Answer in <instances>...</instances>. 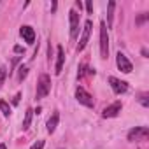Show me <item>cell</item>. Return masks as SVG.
Instances as JSON below:
<instances>
[{"label": "cell", "instance_id": "1", "mask_svg": "<svg viewBox=\"0 0 149 149\" xmlns=\"http://www.w3.org/2000/svg\"><path fill=\"white\" fill-rule=\"evenodd\" d=\"M51 91V77L47 74H40L39 76V81H37V91H35V98L40 100L44 98L46 95H49Z\"/></svg>", "mask_w": 149, "mask_h": 149}, {"label": "cell", "instance_id": "2", "mask_svg": "<svg viewBox=\"0 0 149 149\" xmlns=\"http://www.w3.org/2000/svg\"><path fill=\"white\" fill-rule=\"evenodd\" d=\"M100 54L104 60L109 56V35H107V26L104 21L100 23Z\"/></svg>", "mask_w": 149, "mask_h": 149}, {"label": "cell", "instance_id": "3", "mask_svg": "<svg viewBox=\"0 0 149 149\" xmlns=\"http://www.w3.org/2000/svg\"><path fill=\"white\" fill-rule=\"evenodd\" d=\"M79 13L77 11H70L68 13V21H70V37L72 39H77V35H79Z\"/></svg>", "mask_w": 149, "mask_h": 149}, {"label": "cell", "instance_id": "4", "mask_svg": "<svg viewBox=\"0 0 149 149\" xmlns=\"http://www.w3.org/2000/svg\"><path fill=\"white\" fill-rule=\"evenodd\" d=\"M107 81H109V84H111V88H112V91L116 95H123V93L128 91V83H125V81H121V79H118L114 76H111Z\"/></svg>", "mask_w": 149, "mask_h": 149}, {"label": "cell", "instance_id": "5", "mask_svg": "<svg viewBox=\"0 0 149 149\" xmlns=\"http://www.w3.org/2000/svg\"><path fill=\"white\" fill-rule=\"evenodd\" d=\"M76 98H77V102H79V104H83V105H86V107H93V105H95L93 97H91L84 88H81V86L76 90Z\"/></svg>", "mask_w": 149, "mask_h": 149}, {"label": "cell", "instance_id": "6", "mask_svg": "<svg viewBox=\"0 0 149 149\" xmlns=\"http://www.w3.org/2000/svg\"><path fill=\"white\" fill-rule=\"evenodd\" d=\"M149 135V130L147 126H135L128 132V140L130 142H135V140H144L146 137Z\"/></svg>", "mask_w": 149, "mask_h": 149}, {"label": "cell", "instance_id": "7", "mask_svg": "<svg viewBox=\"0 0 149 149\" xmlns=\"http://www.w3.org/2000/svg\"><path fill=\"white\" fill-rule=\"evenodd\" d=\"M116 65H118V68L121 70V72H125V74H130L132 70H133V67H132V61L126 58V54H123V53H118V56H116Z\"/></svg>", "mask_w": 149, "mask_h": 149}, {"label": "cell", "instance_id": "8", "mask_svg": "<svg viewBox=\"0 0 149 149\" xmlns=\"http://www.w3.org/2000/svg\"><path fill=\"white\" fill-rule=\"evenodd\" d=\"M91 21L88 19L84 23V28H83V33H81V39H79V44H77V51H83L88 44V39H90V33H91Z\"/></svg>", "mask_w": 149, "mask_h": 149}, {"label": "cell", "instance_id": "9", "mask_svg": "<svg viewBox=\"0 0 149 149\" xmlns=\"http://www.w3.org/2000/svg\"><path fill=\"white\" fill-rule=\"evenodd\" d=\"M121 109H123V104L121 102H114V104H111L109 107H105L102 111V116L104 118H116L121 112Z\"/></svg>", "mask_w": 149, "mask_h": 149}, {"label": "cell", "instance_id": "10", "mask_svg": "<svg viewBox=\"0 0 149 149\" xmlns=\"http://www.w3.org/2000/svg\"><path fill=\"white\" fill-rule=\"evenodd\" d=\"M19 33H21V37L25 39V42H28V44H33V42H35V30H33L32 26H28V25L21 26Z\"/></svg>", "mask_w": 149, "mask_h": 149}, {"label": "cell", "instance_id": "11", "mask_svg": "<svg viewBox=\"0 0 149 149\" xmlns=\"http://www.w3.org/2000/svg\"><path fill=\"white\" fill-rule=\"evenodd\" d=\"M56 51H58V58H56V68H54V74H61V68H63V63H65V53H63V47L61 46H58L56 47Z\"/></svg>", "mask_w": 149, "mask_h": 149}, {"label": "cell", "instance_id": "12", "mask_svg": "<svg viewBox=\"0 0 149 149\" xmlns=\"http://www.w3.org/2000/svg\"><path fill=\"white\" fill-rule=\"evenodd\" d=\"M58 121H60V114H58V112H53V116L47 119V125H46V130H47V133H53V132L56 130V126H58Z\"/></svg>", "mask_w": 149, "mask_h": 149}, {"label": "cell", "instance_id": "13", "mask_svg": "<svg viewBox=\"0 0 149 149\" xmlns=\"http://www.w3.org/2000/svg\"><path fill=\"white\" fill-rule=\"evenodd\" d=\"M114 7H116V2L114 0H111L109 6H107V25L105 26H112V18H114Z\"/></svg>", "mask_w": 149, "mask_h": 149}, {"label": "cell", "instance_id": "14", "mask_svg": "<svg viewBox=\"0 0 149 149\" xmlns=\"http://www.w3.org/2000/svg\"><path fill=\"white\" fill-rule=\"evenodd\" d=\"M32 116H33V111H32V109H26V112H25V119H23V125H21L23 130H28V128H30Z\"/></svg>", "mask_w": 149, "mask_h": 149}, {"label": "cell", "instance_id": "15", "mask_svg": "<svg viewBox=\"0 0 149 149\" xmlns=\"http://www.w3.org/2000/svg\"><path fill=\"white\" fill-rule=\"evenodd\" d=\"M0 111H2V114H4L6 118L11 116V105H9L6 100H0Z\"/></svg>", "mask_w": 149, "mask_h": 149}, {"label": "cell", "instance_id": "16", "mask_svg": "<svg viewBox=\"0 0 149 149\" xmlns=\"http://www.w3.org/2000/svg\"><path fill=\"white\" fill-rule=\"evenodd\" d=\"M26 74H28V67L21 65V67L18 68V81H23V79L26 77Z\"/></svg>", "mask_w": 149, "mask_h": 149}, {"label": "cell", "instance_id": "17", "mask_svg": "<svg viewBox=\"0 0 149 149\" xmlns=\"http://www.w3.org/2000/svg\"><path fill=\"white\" fill-rule=\"evenodd\" d=\"M147 18H149V14H147V13H140V14H139V18L135 19V25H137V26H140Z\"/></svg>", "mask_w": 149, "mask_h": 149}, {"label": "cell", "instance_id": "18", "mask_svg": "<svg viewBox=\"0 0 149 149\" xmlns=\"http://www.w3.org/2000/svg\"><path fill=\"white\" fill-rule=\"evenodd\" d=\"M6 77H7V68H6V67H0V88H2Z\"/></svg>", "mask_w": 149, "mask_h": 149}, {"label": "cell", "instance_id": "19", "mask_svg": "<svg viewBox=\"0 0 149 149\" xmlns=\"http://www.w3.org/2000/svg\"><path fill=\"white\" fill-rule=\"evenodd\" d=\"M86 70H88L86 63H81V65H79V74H77V77H79V79H83V77H84V74H86Z\"/></svg>", "mask_w": 149, "mask_h": 149}, {"label": "cell", "instance_id": "20", "mask_svg": "<svg viewBox=\"0 0 149 149\" xmlns=\"http://www.w3.org/2000/svg\"><path fill=\"white\" fill-rule=\"evenodd\" d=\"M139 100H140V104H142L144 107H147V105H149V98H147V93H142Z\"/></svg>", "mask_w": 149, "mask_h": 149}, {"label": "cell", "instance_id": "21", "mask_svg": "<svg viewBox=\"0 0 149 149\" xmlns=\"http://www.w3.org/2000/svg\"><path fill=\"white\" fill-rule=\"evenodd\" d=\"M42 147H44V140H37L30 149H42Z\"/></svg>", "mask_w": 149, "mask_h": 149}, {"label": "cell", "instance_id": "22", "mask_svg": "<svg viewBox=\"0 0 149 149\" xmlns=\"http://www.w3.org/2000/svg\"><path fill=\"white\" fill-rule=\"evenodd\" d=\"M19 98H21V93H16L14 98H13V105H18L19 104Z\"/></svg>", "mask_w": 149, "mask_h": 149}, {"label": "cell", "instance_id": "23", "mask_svg": "<svg viewBox=\"0 0 149 149\" xmlns=\"http://www.w3.org/2000/svg\"><path fill=\"white\" fill-rule=\"evenodd\" d=\"M86 11H88V13H93V4L90 2V0L86 2Z\"/></svg>", "mask_w": 149, "mask_h": 149}, {"label": "cell", "instance_id": "24", "mask_svg": "<svg viewBox=\"0 0 149 149\" xmlns=\"http://www.w3.org/2000/svg\"><path fill=\"white\" fill-rule=\"evenodd\" d=\"M14 51H16V53H23V47H21V46H16Z\"/></svg>", "mask_w": 149, "mask_h": 149}, {"label": "cell", "instance_id": "25", "mask_svg": "<svg viewBox=\"0 0 149 149\" xmlns=\"http://www.w3.org/2000/svg\"><path fill=\"white\" fill-rule=\"evenodd\" d=\"M51 11H53V13L56 11V2H53V4H51Z\"/></svg>", "mask_w": 149, "mask_h": 149}, {"label": "cell", "instance_id": "26", "mask_svg": "<svg viewBox=\"0 0 149 149\" xmlns=\"http://www.w3.org/2000/svg\"><path fill=\"white\" fill-rule=\"evenodd\" d=\"M0 149H7V147H6V144H0Z\"/></svg>", "mask_w": 149, "mask_h": 149}]
</instances>
